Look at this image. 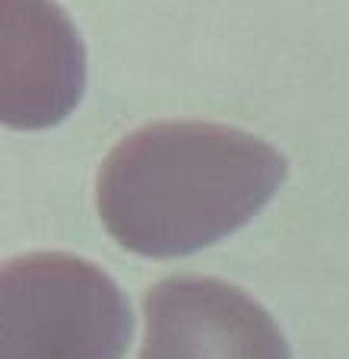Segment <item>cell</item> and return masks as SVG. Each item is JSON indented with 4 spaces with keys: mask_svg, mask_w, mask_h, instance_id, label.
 <instances>
[{
    "mask_svg": "<svg viewBox=\"0 0 349 359\" xmlns=\"http://www.w3.org/2000/svg\"><path fill=\"white\" fill-rule=\"evenodd\" d=\"M282 178V153L245 130L156 121L108 153L95 201L118 245L143 258H182L242 229Z\"/></svg>",
    "mask_w": 349,
    "mask_h": 359,
    "instance_id": "1",
    "label": "cell"
},
{
    "mask_svg": "<svg viewBox=\"0 0 349 359\" xmlns=\"http://www.w3.org/2000/svg\"><path fill=\"white\" fill-rule=\"evenodd\" d=\"M134 312L102 267L35 251L0 271V359H124Z\"/></svg>",
    "mask_w": 349,
    "mask_h": 359,
    "instance_id": "2",
    "label": "cell"
},
{
    "mask_svg": "<svg viewBox=\"0 0 349 359\" xmlns=\"http://www.w3.org/2000/svg\"><path fill=\"white\" fill-rule=\"evenodd\" d=\"M140 359H292L261 302L213 277H168L146 292Z\"/></svg>",
    "mask_w": 349,
    "mask_h": 359,
    "instance_id": "3",
    "label": "cell"
},
{
    "mask_svg": "<svg viewBox=\"0 0 349 359\" xmlns=\"http://www.w3.org/2000/svg\"><path fill=\"white\" fill-rule=\"evenodd\" d=\"M86 55L54 0H0V121L54 128L83 99Z\"/></svg>",
    "mask_w": 349,
    "mask_h": 359,
    "instance_id": "4",
    "label": "cell"
}]
</instances>
